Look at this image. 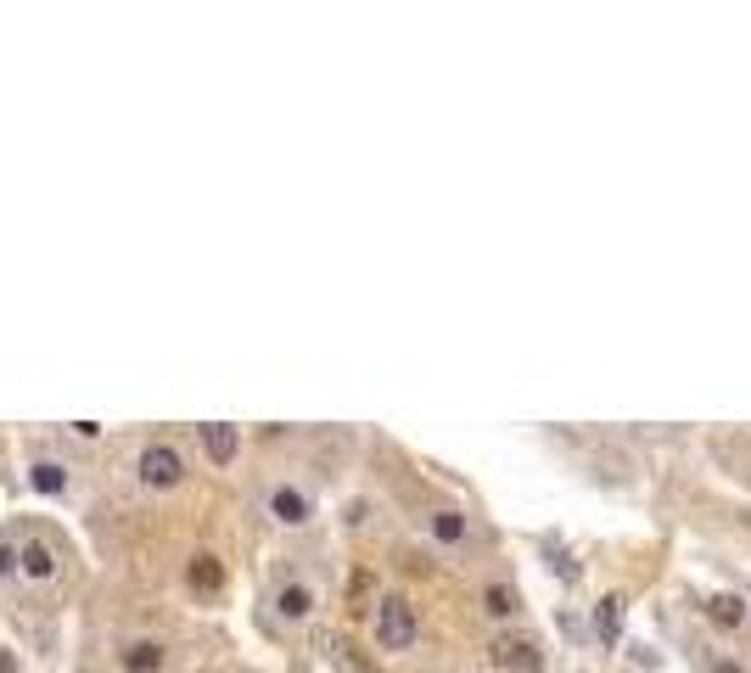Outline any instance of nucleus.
I'll use <instances>...</instances> for the list:
<instances>
[{"instance_id": "1", "label": "nucleus", "mask_w": 751, "mask_h": 673, "mask_svg": "<svg viewBox=\"0 0 751 673\" xmlns=\"http://www.w3.org/2000/svg\"><path fill=\"white\" fill-rule=\"evenodd\" d=\"M314 612H320V589L298 573H281L270 584V595H264V623H270L275 634H292V629H303V623H314Z\"/></svg>"}, {"instance_id": "2", "label": "nucleus", "mask_w": 751, "mask_h": 673, "mask_svg": "<svg viewBox=\"0 0 751 673\" xmlns=\"http://www.w3.org/2000/svg\"><path fill=\"white\" fill-rule=\"evenodd\" d=\"M185 449L169 444V438H152V444H141V455H135V483L146 488V494H174V488L185 483Z\"/></svg>"}, {"instance_id": "3", "label": "nucleus", "mask_w": 751, "mask_h": 673, "mask_svg": "<svg viewBox=\"0 0 751 673\" xmlns=\"http://www.w3.org/2000/svg\"><path fill=\"white\" fill-rule=\"evenodd\" d=\"M57 578H62V545L51 533H23V545H17V584L40 595Z\"/></svg>"}, {"instance_id": "4", "label": "nucleus", "mask_w": 751, "mask_h": 673, "mask_svg": "<svg viewBox=\"0 0 751 673\" xmlns=\"http://www.w3.org/2000/svg\"><path fill=\"white\" fill-rule=\"evenodd\" d=\"M421 640V617H415V606L404 601V595H382L376 601V645L382 651H410V645Z\"/></svg>"}, {"instance_id": "5", "label": "nucleus", "mask_w": 751, "mask_h": 673, "mask_svg": "<svg viewBox=\"0 0 751 673\" xmlns=\"http://www.w3.org/2000/svg\"><path fill=\"white\" fill-rule=\"evenodd\" d=\"M264 511H270V522H281V528H309L314 522V494L303 483H292V477H281V483L264 488Z\"/></svg>"}, {"instance_id": "6", "label": "nucleus", "mask_w": 751, "mask_h": 673, "mask_svg": "<svg viewBox=\"0 0 751 673\" xmlns=\"http://www.w3.org/2000/svg\"><path fill=\"white\" fill-rule=\"evenodd\" d=\"M29 483H34V494H45V500H68V488H73V460L57 455V449H34V460H29Z\"/></svg>"}, {"instance_id": "7", "label": "nucleus", "mask_w": 751, "mask_h": 673, "mask_svg": "<svg viewBox=\"0 0 751 673\" xmlns=\"http://www.w3.org/2000/svg\"><path fill=\"white\" fill-rule=\"evenodd\" d=\"M225 584H230V573H225V561L213 556V550H197V556L185 561V589H191L197 601H219Z\"/></svg>"}, {"instance_id": "8", "label": "nucleus", "mask_w": 751, "mask_h": 673, "mask_svg": "<svg viewBox=\"0 0 751 673\" xmlns=\"http://www.w3.org/2000/svg\"><path fill=\"white\" fill-rule=\"evenodd\" d=\"M494 662H499V668H511V673H539L544 668L539 645L527 640V634H499V640H494Z\"/></svg>"}, {"instance_id": "9", "label": "nucleus", "mask_w": 751, "mask_h": 673, "mask_svg": "<svg viewBox=\"0 0 751 673\" xmlns=\"http://www.w3.org/2000/svg\"><path fill=\"white\" fill-rule=\"evenodd\" d=\"M197 444H202V455H208L213 466H230V460H236V449H241V432L230 427V421H202V427H197Z\"/></svg>"}, {"instance_id": "10", "label": "nucleus", "mask_w": 751, "mask_h": 673, "mask_svg": "<svg viewBox=\"0 0 751 673\" xmlns=\"http://www.w3.org/2000/svg\"><path fill=\"white\" fill-rule=\"evenodd\" d=\"M118 668L124 673H163L169 668V645L163 640H129L124 651H118Z\"/></svg>"}, {"instance_id": "11", "label": "nucleus", "mask_w": 751, "mask_h": 673, "mask_svg": "<svg viewBox=\"0 0 751 673\" xmlns=\"http://www.w3.org/2000/svg\"><path fill=\"white\" fill-rule=\"evenodd\" d=\"M426 533L438 539V545H466V533H471V522H466V511H432L426 516Z\"/></svg>"}, {"instance_id": "12", "label": "nucleus", "mask_w": 751, "mask_h": 673, "mask_svg": "<svg viewBox=\"0 0 751 673\" xmlns=\"http://www.w3.org/2000/svg\"><path fill=\"white\" fill-rule=\"evenodd\" d=\"M623 612H628L623 595H600V606H595V634H600L606 645L623 640Z\"/></svg>"}, {"instance_id": "13", "label": "nucleus", "mask_w": 751, "mask_h": 673, "mask_svg": "<svg viewBox=\"0 0 751 673\" xmlns=\"http://www.w3.org/2000/svg\"><path fill=\"white\" fill-rule=\"evenodd\" d=\"M707 617L718 623V629H740V623L751 617V606L740 601V595H712V601H707Z\"/></svg>"}, {"instance_id": "14", "label": "nucleus", "mask_w": 751, "mask_h": 673, "mask_svg": "<svg viewBox=\"0 0 751 673\" xmlns=\"http://www.w3.org/2000/svg\"><path fill=\"white\" fill-rule=\"evenodd\" d=\"M17 545L23 528H0V584H17Z\"/></svg>"}, {"instance_id": "15", "label": "nucleus", "mask_w": 751, "mask_h": 673, "mask_svg": "<svg viewBox=\"0 0 751 673\" xmlns=\"http://www.w3.org/2000/svg\"><path fill=\"white\" fill-rule=\"evenodd\" d=\"M482 606H488V617H516V589H505V584H488L482 589Z\"/></svg>"}, {"instance_id": "16", "label": "nucleus", "mask_w": 751, "mask_h": 673, "mask_svg": "<svg viewBox=\"0 0 751 673\" xmlns=\"http://www.w3.org/2000/svg\"><path fill=\"white\" fill-rule=\"evenodd\" d=\"M550 567H555L561 578H567V584H578V561H572L567 550H555V545H550Z\"/></svg>"}, {"instance_id": "17", "label": "nucleus", "mask_w": 751, "mask_h": 673, "mask_svg": "<svg viewBox=\"0 0 751 673\" xmlns=\"http://www.w3.org/2000/svg\"><path fill=\"white\" fill-rule=\"evenodd\" d=\"M68 438H73V444H96L101 427H96V421H68Z\"/></svg>"}, {"instance_id": "18", "label": "nucleus", "mask_w": 751, "mask_h": 673, "mask_svg": "<svg viewBox=\"0 0 751 673\" xmlns=\"http://www.w3.org/2000/svg\"><path fill=\"white\" fill-rule=\"evenodd\" d=\"M0 673H23V662H17L12 645H0Z\"/></svg>"}, {"instance_id": "19", "label": "nucleus", "mask_w": 751, "mask_h": 673, "mask_svg": "<svg viewBox=\"0 0 751 673\" xmlns=\"http://www.w3.org/2000/svg\"><path fill=\"white\" fill-rule=\"evenodd\" d=\"M707 673H746L740 662H729V657H707Z\"/></svg>"}]
</instances>
